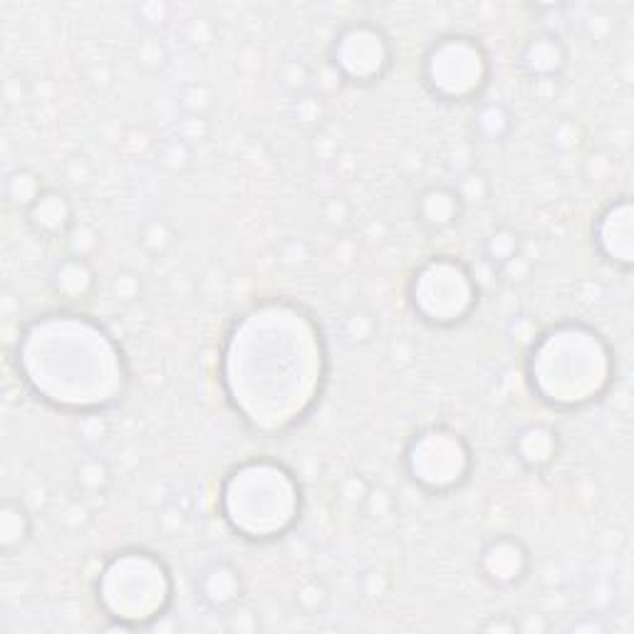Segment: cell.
Instances as JSON below:
<instances>
[{
	"label": "cell",
	"instance_id": "4dcf8cb0",
	"mask_svg": "<svg viewBox=\"0 0 634 634\" xmlns=\"http://www.w3.org/2000/svg\"><path fill=\"white\" fill-rule=\"evenodd\" d=\"M327 600H330V592H327L325 582L317 578L305 580L303 585L295 590V602H298V607L305 615H317V612L327 605Z\"/></svg>",
	"mask_w": 634,
	"mask_h": 634
},
{
	"label": "cell",
	"instance_id": "3957f363",
	"mask_svg": "<svg viewBox=\"0 0 634 634\" xmlns=\"http://www.w3.org/2000/svg\"><path fill=\"white\" fill-rule=\"evenodd\" d=\"M615 374V350L585 322H558L530 340L528 387L555 412H580L600 402L615 384Z\"/></svg>",
	"mask_w": 634,
	"mask_h": 634
},
{
	"label": "cell",
	"instance_id": "60d3db41",
	"mask_svg": "<svg viewBox=\"0 0 634 634\" xmlns=\"http://www.w3.org/2000/svg\"><path fill=\"white\" fill-rule=\"evenodd\" d=\"M389 587H392V582H389L387 575L379 573V570H370V573L362 578V592H365L367 600H382L389 592Z\"/></svg>",
	"mask_w": 634,
	"mask_h": 634
},
{
	"label": "cell",
	"instance_id": "d6a6232c",
	"mask_svg": "<svg viewBox=\"0 0 634 634\" xmlns=\"http://www.w3.org/2000/svg\"><path fill=\"white\" fill-rule=\"evenodd\" d=\"M290 114H293L295 122L303 124V127H315V124H320L322 119H325V105H322L320 97L300 95L298 100L293 102V107H290Z\"/></svg>",
	"mask_w": 634,
	"mask_h": 634
},
{
	"label": "cell",
	"instance_id": "ffe728a7",
	"mask_svg": "<svg viewBox=\"0 0 634 634\" xmlns=\"http://www.w3.org/2000/svg\"><path fill=\"white\" fill-rule=\"evenodd\" d=\"M72 481H75V488L82 493V496L87 498L105 496L114 483V471L107 459H102V456L97 454H90L75 466V471H72Z\"/></svg>",
	"mask_w": 634,
	"mask_h": 634
},
{
	"label": "cell",
	"instance_id": "44dd1931",
	"mask_svg": "<svg viewBox=\"0 0 634 634\" xmlns=\"http://www.w3.org/2000/svg\"><path fill=\"white\" fill-rule=\"evenodd\" d=\"M48 189L43 184V176L38 171L28 169V166H20V169L10 171L5 176V201H8L13 209L18 211H28L35 201L40 199V194Z\"/></svg>",
	"mask_w": 634,
	"mask_h": 634
},
{
	"label": "cell",
	"instance_id": "2e32d148",
	"mask_svg": "<svg viewBox=\"0 0 634 634\" xmlns=\"http://www.w3.org/2000/svg\"><path fill=\"white\" fill-rule=\"evenodd\" d=\"M25 221H28L30 231L35 236L60 241V238H67V233L75 228V206H72V199L65 191L48 186L40 194V199L25 211Z\"/></svg>",
	"mask_w": 634,
	"mask_h": 634
},
{
	"label": "cell",
	"instance_id": "f546056e",
	"mask_svg": "<svg viewBox=\"0 0 634 634\" xmlns=\"http://www.w3.org/2000/svg\"><path fill=\"white\" fill-rule=\"evenodd\" d=\"M585 132H582V124L575 122L573 117H563L553 124L550 129V144L558 152H575L580 147Z\"/></svg>",
	"mask_w": 634,
	"mask_h": 634
},
{
	"label": "cell",
	"instance_id": "30bf717a",
	"mask_svg": "<svg viewBox=\"0 0 634 634\" xmlns=\"http://www.w3.org/2000/svg\"><path fill=\"white\" fill-rule=\"evenodd\" d=\"M533 565L530 548L518 535L501 533L483 540L476 555L478 575L496 590H513L526 582Z\"/></svg>",
	"mask_w": 634,
	"mask_h": 634
},
{
	"label": "cell",
	"instance_id": "4316f807",
	"mask_svg": "<svg viewBox=\"0 0 634 634\" xmlns=\"http://www.w3.org/2000/svg\"><path fill=\"white\" fill-rule=\"evenodd\" d=\"M454 189L459 191V196L464 199L466 206L471 204H486L491 199V181L483 171L469 169L459 176V181L454 184Z\"/></svg>",
	"mask_w": 634,
	"mask_h": 634
},
{
	"label": "cell",
	"instance_id": "e0dca14e",
	"mask_svg": "<svg viewBox=\"0 0 634 634\" xmlns=\"http://www.w3.org/2000/svg\"><path fill=\"white\" fill-rule=\"evenodd\" d=\"M50 290L57 298L67 300V303H82V300L90 298L97 288V270L92 265L90 258L70 256L60 258L53 265L48 275Z\"/></svg>",
	"mask_w": 634,
	"mask_h": 634
},
{
	"label": "cell",
	"instance_id": "484cf974",
	"mask_svg": "<svg viewBox=\"0 0 634 634\" xmlns=\"http://www.w3.org/2000/svg\"><path fill=\"white\" fill-rule=\"evenodd\" d=\"M179 107L184 112V117L209 119L213 107H216V95H213L211 87L204 85V82H189V85L181 87Z\"/></svg>",
	"mask_w": 634,
	"mask_h": 634
},
{
	"label": "cell",
	"instance_id": "f1b7e54d",
	"mask_svg": "<svg viewBox=\"0 0 634 634\" xmlns=\"http://www.w3.org/2000/svg\"><path fill=\"white\" fill-rule=\"evenodd\" d=\"M109 293H112V298L122 305L137 303L144 293L142 275L134 273V270H119L112 278V283H109Z\"/></svg>",
	"mask_w": 634,
	"mask_h": 634
},
{
	"label": "cell",
	"instance_id": "74e56055",
	"mask_svg": "<svg viewBox=\"0 0 634 634\" xmlns=\"http://www.w3.org/2000/svg\"><path fill=\"white\" fill-rule=\"evenodd\" d=\"M186 43L194 48H209L213 45V25L204 18H191L184 28Z\"/></svg>",
	"mask_w": 634,
	"mask_h": 634
},
{
	"label": "cell",
	"instance_id": "cb8c5ba5",
	"mask_svg": "<svg viewBox=\"0 0 634 634\" xmlns=\"http://www.w3.org/2000/svg\"><path fill=\"white\" fill-rule=\"evenodd\" d=\"M157 164L169 174H186L194 166V144L174 137L164 139L157 147Z\"/></svg>",
	"mask_w": 634,
	"mask_h": 634
},
{
	"label": "cell",
	"instance_id": "d6986e66",
	"mask_svg": "<svg viewBox=\"0 0 634 634\" xmlns=\"http://www.w3.org/2000/svg\"><path fill=\"white\" fill-rule=\"evenodd\" d=\"M516 117L503 102H481L476 107L471 129L481 142H503L513 132Z\"/></svg>",
	"mask_w": 634,
	"mask_h": 634
},
{
	"label": "cell",
	"instance_id": "4fadbf2b",
	"mask_svg": "<svg viewBox=\"0 0 634 634\" xmlns=\"http://www.w3.org/2000/svg\"><path fill=\"white\" fill-rule=\"evenodd\" d=\"M570 53L565 40L553 30H538L518 53V70L535 82H555L565 75Z\"/></svg>",
	"mask_w": 634,
	"mask_h": 634
},
{
	"label": "cell",
	"instance_id": "7bdbcfd3",
	"mask_svg": "<svg viewBox=\"0 0 634 634\" xmlns=\"http://www.w3.org/2000/svg\"><path fill=\"white\" fill-rule=\"evenodd\" d=\"M481 627L483 632H503V634H516V632H521V627H518V620L516 617H511V615H493L491 620H486V622H481Z\"/></svg>",
	"mask_w": 634,
	"mask_h": 634
},
{
	"label": "cell",
	"instance_id": "9a60e30c",
	"mask_svg": "<svg viewBox=\"0 0 634 634\" xmlns=\"http://www.w3.org/2000/svg\"><path fill=\"white\" fill-rule=\"evenodd\" d=\"M466 213L464 199L454 184H429L414 199V221L429 233L451 231Z\"/></svg>",
	"mask_w": 634,
	"mask_h": 634
},
{
	"label": "cell",
	"instance_id": "d590c367",
	"mask_svg": "<svg viewBox=\"0 0 634 634\" xmlns=\"http://www.w3.org/2000/svg\"><path fill=\"white\" fill-rule=\"evenodd\" d=\"M496 273L501 275L503 283H508V285H513V288H516V285L528 283L530 273H533V263H530L528 258L523 256V251H521L516 258H511V261L503 263L501 268H496Z\"/></svg>",
	"mask_w": 634,
	"mask_h": 634
},
{
	"label": "cell",
	"instance_id": "277c9868",
	"mask_svg": "<svg viewBox=\"0 0 634 634\" xmlns=\"http://www.w3.org/2000/svg\"><path fill=\"white\" fill-rule=\"evenodd\" d=\"M221 518L248 543L285 538L303 516V486L283 461L248 459L228 471L218 493Z\"/></svg>",
	"mask_w": 634,
	"mask_h": 634
},
{
	"label": "cell",
	"instance_id": "8fae6325",
	"mask_svg": "<svg viewBox=\"0 0 634 634\" xmlns=\"http://www.w3.org/2000/svg\"><path fill=\"white\" fill-rule=\"evenodd\" d=\"M592 243L605 263L617 270L634 265V204L630 196H620L597 213L592 223Z\"/></svg>",
	"mask_w": 634,
	"mask_h": 634
},
{
	"label": "cell",
	"instance_id": "7c38bea8",
	"mask_svg": "<svg viewBox=\"0 0 634 634\" xmlns=\"http://www.w3.org/2000/svg\"><path fill=\"white\" fill-rule=\"evenodd\" d=\"M196 595H199V600L204 602L211 612L228 615V612L243 605V597H246V580H243V573L238 570V565L231 563V560H211V563H206L204 568L199 570V578H196Z\"/></svg>",
	"mask_w": 634,
	"mask_h": 634
},
{
	"label": "cell",
	"instance_id": "b9f144b4",
	"mask_svg": "<svg viewBox=\"0 0 634 634\" xmlns=\"http://www.w3.org/2000/svg\"><path fill=\"white\" fill-rule=\"evenodd\" d=\"M392 506L394 503H392V498H389V493L382 491V488L372 486V491H370V496H367L362 511L370 513L372 518H382V516H387L389 511H392Z\"/></svg>",
	"mask_w": 634,
	"mask_h": 634
},
{
	"label": "cell",
	"instance_id": "1f68e13d",
	"mask_svg": "<svg viewBox=\"0 0 634 634\" xmlns=\"http://www.w3.org/2000/svg\"><path fill=\"white\" fill-rule=\"evenodd\" d=\"M171 5L164 0H149V3L137 5V23L149 33H157L171 20Z\"/></svg>",
	"mask_w": 634,
	"mask_h": 634
},
{
	"label": "cell",
	"instance_id": "8d00e7d4",
	"mask_svg": "<svg viewBox=\"0 0 634 634\" xmlns=\"http://www.w3.org/2000/svg\"><path fill=\"white\" fill-rule=\"evenodd\" d=\"M107 419L105 414H85L80 417V436L87 446H97L107 439Z\"/></svg>",
	"mask_w": 634,
	"mask_h": 634
},
{
	"label": "cell",
	"instance_id": "52a82bcc",
	"mask_svg": "<svg viewBox=\"0 0 634 634\" xmlns=\"http://www.w3.org/2000/svg\"><path fill=\"white\" fill-rule=\"evenodd\" d=\"M404 476L426 496H449L474 474V449L449 424H429L414 431L402 451Z\"/></svg>",
	"mask_w": 634,
	"mask_h": 634
},
{
	"label": "cell",
	"instance_id": "d4e9b609",
	"mask_svg": "<svg viewBox=\"0 0 634 634\" xmlns=\"http://www.w3.org/2000/svg\"><path fill=\"white\" fill-rule=\"evenodd\" d=\"M377 332L379 322L370 310L352 308L350 313L342 317V337H345V342H350V345H370L374 337H377Z\"/></svg>",
	"mask_w": 634,
	"mask_h": 634
},
{
	"label": "cell",
	"instance_id": "5b68a950",
	"mask_svg": "<svg viewBox=\"0 0 634 634\" xmlns=\"http://www.w3.org/2000/svg\"><path fill=\"white\" fill-rule=\"evenodd\" d=\"M95 597L114 630H152L174 605V575L152 550H119L102 565Z\"/></svg>",
	"mask_w": 634,
	"mask_h": 634
},
{
	"label": "cell",
	"instance_id": "ee69618b",
	"mask_svg": "<svg viewBox=\"0 0 634 634\" xmlns=\"http://www.w3.org/2000/svg\"><path fill=\"white\" fill-rule=\"evenodd\" d=\"M568 632H587V634H605L607 625L597 615H585L582 620H575L568 625Z\"/></svg>",
	"mask_w": 634,
	"mask_h": 634
},
{
	"label": "cell",
	"instance_id": "5bb4252c",
	"mask_svg": "<svg viewBox=\"0 0 634 634\" xmlns=\"http://www.w3.org/2000/svg\"><path fill=\"white\" fill-rule=\"evenodd\" d=\"M511 454L528 474H543L563 454V439L555 426L545 422H528L516 429L511 439Z\"/></svg>",
	"mask_w": 634,
	"mask_h": 634
},
{
	"label": "cell",
	"instance_id": "6da1fadb",
	"mask_svg": "<svg viewBox=\"0 0 634 634\" xmlns=\"http://www.w3.org/2000/svg\"><path fill=\"white\" fill-rule=\"evenodd\" d=\"M330 352L320 322L290 298H265L233 317L218 357L223 397L261 436L298 429L320 404Z\"/></svg>",
	"mask_w": 634,
	"mask_h": 634
},
{
	"label": "cell",
	"instance_id": "f35d334b",
	"mask_svg": "<svg viewBox=\"0 0 634 634\" xmlns=\"http://www.w3.org/2000/svg\"><path fill=\"white\" fill-rule=\"evenodd\" d=\"M209 134H211L209 119L184 117L179 124H176V137L184 139V142H189V144H194L196 139H206Z\"/></svg>",
	"mask_w": 634,
	"mask_h": 634
},
{
	"label": "cell",
	"instance_id": "603a6c76",
	"mask_svg": "<svg viewBox=\"0 0 634 634\" xmlns=\"http://www.w3.org/2000/svg\"><path fill=\"white\" fill-rule=\"evenodd\" d=\"M523 251V238L516 228L511 226H498L483 241V258L488 265H493V270L501 268L503 263H508L511 258H516Z\"/></svg>",
	"mask_w": 634,
	"mask_h": 634
},
{
	"label": "cell",
	"instance_id": "7402d4cb",
	"mask_svg": "<svg viewBox=\"0 0 634 634\" xmlns=\"http://www.w3.org/2000/svg\"><path fill=\"white\" fill-rule=\"evenodd\" d=\"M176 228L166 218H147L137 231V243L149 258H164L176 246Z\"/></svg>",
	"mask_w": 634,
	"mask_h": 634
},
{
	"label": "cell",
	"instance_id": "7a4b0ae2",
	"mask_svg": "<svg viewBox=\"0 0 634 634\" xmlns=\"http://www.w3.org/2000/svg\"><path fill=\"white\" fill-rule=\"evenodd\" d=\"M13 362L35 399L75 417L117 409L132 382L117 337L100 320L75 310H50L25 322Z\"/></svg>",
	"mask_w": 634,
	"mask_h": 634
},
{
	"label": "cell",
	"instance_id": "83f0119b",
	"mask_svg": "<svg viewBox=\"0 0 634 634\" xmlns=\"http://www.w3.org/2000/svg\"><path fill=\"white\" fill-rule=\"evenodd\" d=\"M67 253L70 256H80V258H95V253L100 251L102 236L95 226H87V223H75L70 233H67Z\"/></svg>",
	"mask_w": 634,
	"mask_h": 634
},
{
	"label": "cell",
	"instance_id": "9c48e42d",
	"mask_svg": "<svg viewBox=\"0 0 634 634\" xmlns=\"http://www.w3.org/2000/svg\"><path fill=\"white\" fill-rule=\"evenodd\" d=\"M394 65L389 35L370 20H352L337 30L330 45V67L340 82L370 87L382 82Z\"/></svg>",
	"mask_w": 634,
	"mask_h": 634
},
{
	"label": "cell",
	"instance_id": "ba28073f",
	"mask_svg": "<svg viewBox=\"0 0 634 634\" xmlns=\"http://www.w3.org/2000/svg\"><path fill=\"white\" fill-rule=\"evenodd\" d=\"M419 75L434 100L466 105L486 92L491 82V55L474 35L446 33L424 50Z\"/></svg>",
	"mask_w": 634,
	"mask_h": 634
},
{
	"label": "cell",
	"instance_id": "e575fe53",
	"mask_svg": "<svg viewBox=\"0 0 634 634\" xmlns=\"http://www.w3.org/2000/svg\"><path fill=\"white\" fill-rule=\"evenodd\" d=\"M370 491H372V486L365 481V478H362V476H350V478H345V481H342L340 501L345 503L347 508H355V511L360 508V511H362V506H365V501H367V496H370Z\"/></svg>",
	"mask_w": 634,
	"mask_h": 634
},
{
	"label": "cell",
	"instance_id": "ab89813d",
	"mask_svg": "<svg viewBox=\"0 0 634 634\" xmlns=\"http://www.w3.org/2000/svg\"><path fill=\"white\" fill-rule=\"evenodd\" d=\"M137 62L144 70H159L166 62V48L159 40H147V43L139 45L137 50Z\"/></svg>",
	"mask_w": 634,
	"mask_h": 634
},
{
	"label": "cell",
	"instance_id": "ac0fdd59",
	"mask_svg": "<svg viewBox=\"0 0 634 634\" xmlns=\"http://www.w3.org/2000/svg\"><path fill=\"white\" fill-rule=\"evenodd\" d=\"M33 538V516L28 506L15 498L0 503V553L13 555L28 545Z\"/></svg>",
	"mask_w": 634,
	"mask_h": 634
},
{
	"label": "cell",
	"instance_id": "836d02e7",
	"mask_svg": "<svg viewBox=\"0 0 634 634\" xmlns=\"http://www.w3.org/2000/svg\"><path fill=\"white\" fill-rule=\"evenodd\" d=\"M612 171H615V157H612L610 152H605V149H597V152L587 154V159H585L587 179L595 181V184H605V181L612 176Z\"/></svg>",
	"mask_w": 634,
	"mask_h": 634
},
{
	"label": "cell",
	"instance_id": "8992f818",
	"mask_svg": "<svg viewBox=\"0 0 634 634\" xmlns=\"http://www.w3.org/2000/svg\"><path fill=\"white\" fill-rule=\"evenodd\" d=\"M407 295L414 315L436 330L461 325L481 303L474 270L456 256L426 258L409 278Z\"/></svg>",
	"mask_w": 634,
	"mask_h": 634
}]
</instances>
